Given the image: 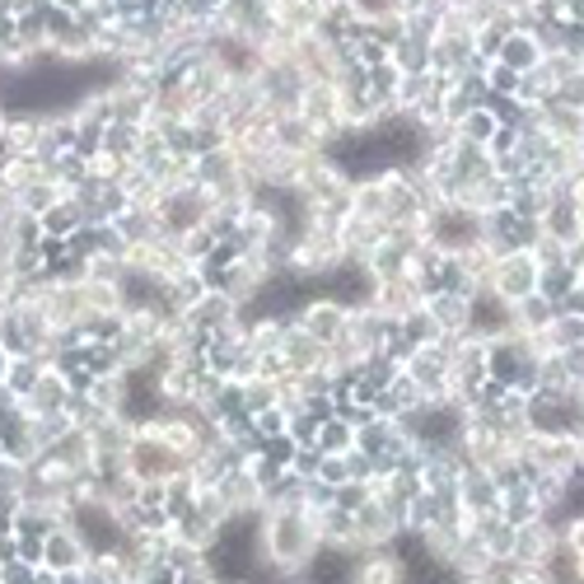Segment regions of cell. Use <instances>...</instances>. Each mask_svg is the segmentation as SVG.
Returning a JSON list of instances; mask_svg holds the SVG:
<instances>
[{"label": "cell", "instance_id": "cb8c5ba5", "mask_svg": "<svg viewBox=\"0 0 584 584\" xmlns=\"http://www.w3.org/2000/svg\"><path fill=\"white\" fill-rule=\"evenodd\" d=\"M486 85H492V94H519V71L500 66V61H486Z\"/></svg>", "mask_w": 584, "mask_h": 584}, {"label": "cell", "instance_id": "30bf717a", "mask_svg": "<svg viewBox=\"0 0 584 584\" xmlns=\"http://www.w3.org/2000/svg\"><path fill=\"white\" fill-rule=\"evenodd\" d=\"M108 225L117 229V239L126 244V248H136V244H150V239H160V215L154 211H146V207H136V201H126V207L108 220Z\"/></svg>", "mask_w": 584, "mask_h": 584}, {"label": "cell", "instance_id": "4fadbf2b", "mask_svg": "<svg viewBox=\"0 0 584 584\" xmlns=\"http://www.w3.org/2000/svg\"><path fill=\"white\" fill-rule=\"evenodd\" d=\"M496 61H500V66H510V71L524 75L529 66H538V61H543V47H538V38H533V34H524V28H514V34H505Z\"/></svg>", "mask_w": 584, "mask_h": 584}, {"label": "cell", "instance_id": "ba28073f", "mask_svg": "<svg viewBox=\"0 0 584 584\" xmlns=\"http://www.w3.org/2000/svg\"><path fill=\"white\" fill-rule=\"evenodd\" d=\"M239 305H234V299L225 295V290H207V295H201V299H192V305H187L183 309V323H192L197 327V333H215V327H225V323H234V319H239Z\"/></svg>", "mask_w": 584, "mask_h": 584}, {"label": "cell", "instance_id": "603a6c76", "mask_svg": "<svg viewBox=\"0 0 584 584\" xmlns=\"http://www.w3.org/2000/svg\"><path fill=\"white\" fill-rule=\"evenodd\" d=\"M42 580V566H34V561H5L0 566V584H38Z\"/></svg>", "mask_w": 584, "mask_h": 584}, {"label": "cell", "instance_id": "ffe728a7", "mask_svg": "<svg viewBox=\"0 0 584 584\" xmlns=\"http://www.w3.org/2000/svg\"><path fill=\"white\" fill-rule=\"evenodd\" d=\"M453 126H459V140H472V146H492V136L500 132V122H496L492 108H472V113L459 117Z\"/></svg>", "mask_w": 584, "mask_h": 584}, {"label": "cell", "instance_id": "7c38bea8", "mask_svg": "<svg viewBox=\"0 0 584 584\" xmlns=\"http://www.w3.org/2000/svg\"><path fill=\"white\" fill-rule=\"evenodd\" d=\"M543 132L551 140H584V108H571V103H561V99H551L543 103Z\"/></svg>", "mask_w": 584, "mask_h": 584}, {"label": "cell", "instance_id": "2e32d148", "mask_svg": "<svg viewBox=\"0 0 584 584\" xmlns=\"http://www.w3.org/2000/svg\"><path fill=\"white\" fill-rule=\"evenodd\" d=\"M557 75L547 71V61H538V66H529L524 75H519V94L514 99H524V103H551L557 99Z\"/></svg>", "mask_w": 584, "mask_h": 584}, {"label": "cell", "instance_id": "8fae6325", "mask_svg": "<svg viewBox=\"0 0 584 584\" xmlns=\"http://www.w3.org/2000/svg\"><path fill=\"white\" fill-rule=\"evenodd\" d=\"M99 150L113 154V160H122V164H140V154H146V126H136V122H108Z\"/></svg>", "mask_w": 584, "mask_h": 584}, {"label": "cell", "instance_id": "5bb4252c", "mask_svg": "<svg viewBox=\"0 0 584 584\" xmlns=\"http://www.w3.org/2000/svg\"><path fill=\"white\" fill-rule=\"evenodd\" d=\"M388 61L398 66L402 75H412V71H431V38H421V34H402L398 42L388 47Z\"/></svg>", "mask_w": 584, "mask_h": 584}, {"label": "cell", "instance_id": "484cf974", "mask_svg": "<svg viewBox=\"0 0 584 584\" xmlns=\"http://www.w3.org/2000/svg\"><path fill=\"white\" fill-rule=\"evenodd\" d=\"M47 5H52L57 14H80L85 5H94V0H47Z\"/></svg>", "mask_w": 584, "mask_h": 584}, {"label": "cell", "instance_id": "d4e9b609", "mask_svg": "<svg viewBox=\"0 0 584 584\" xmlns=\"http://www.w3.org/2000/svg\"><path fill=\"white\" fill-rule=\"evenodd\" d=\"M374 492H370V482H341L337 486V505L341 510H360V505H365Z\"/></svg>", "mask_w": 584, "mask_h": 584}, {"label": "cell", "instance_id": "44dd1931", "mask_svg": "<svg viewBox=\"0 0 584 584\" xmlns=\"http://www.w3.org/2000/svg\"><path fill=\"white\" fill-rule=\"evenodd\" d=\"M398 327H402V337L407 341H412V346H435L439 337H445V333H439V323L431 319V309H412V313H407V319H398Z\"/></svg>", "mask_w": 584, "mask_h": 584}, {"label": "cell", "instance_id": "ac0fdd59", "mask_svg": "<svg viewBox=\"0 0 584 584\" xmlns=\"http://www.w3.org/2000/svg\"><path fill=\"white\" fill-rule=\"evenodd\" d=\"M24 492H28V463H20V459H0V510H14V505L24 500Z\"/></svg>", "mask_w": 584, "mask_h": 584}, {"label": "cell", "instance_id": "7402d4cb", "mask_svg": "<svg viewBox=\"0 0 584 584\" xmlns=\"http://www.w3.org/2000/svg\"><path fill=\"white\" fill-rule=\"evenodd\" d=\"M38 360L34 356H10V370H5V388L14 393V398H24L28 388H34V378H38Z\"/></svg>", "mask_w": 584, "mask_h": 584}, {"label": "cell", "instance_id": "83f0119b", "mask_svg": "<svg viewBox=\"0 0 584 584\" xmlns=\"http://www.w3.org/2000/svg\"><path fill=\"white\" fill-rule=\"evenodd\" d=\"M5 370H10V351L0 346V384H5Z\"/></svg>", "mask_w": 584, "mask_h": 584}, {"label": "cell", "instance_id": "52a82bcc", "mask_svg": "<svg viewBox=\"0 0 584 584\" xmlns=\"http://www.w3.org/2000/svg\"><path fill=\"white\" fill-rule=\"evenodd\" d=\"M71 393H75V388H71L66 370H61V365H47V370H38L34 388L24 393V402H28V412H34V417H47V412H66Z\"/></svg>", "mask_w": 584, "mask_h": 584}, {"label": "cell", "instance_id": "8992f818", "mask_svg": "<svg viewBox=\"0 0 584 584\" xmlns=\"http://www.w3.org/2000/svg\"><path fill=\"white\" fill-rule=\"evenodd\" d=\"M402 374L412 378L425 398H445L449 393V356L439 351V341L435 346H417V351L402 360Z\"/></svg>", "mask_w": 584, "mask_h": 584}, {"label": "cell", "instance_id": "e0dca14e", "mask_svg": "<svg viewBox=\"0 0 584 584\" xmlns=\"http://www.w3.org/2000/svg\"><path fill=\"white\" fill-rule=\"evenodd\" d=\"M313 449H319V453H346V449H356V425L333 412V417L319 425V435H313Z\"/></svg>", "mask_w": 584, "mask_h": 584}, {"label": "cell", "instance_id": "9c48e42d", "mask_svg": "<svg viewBox=\"0 0 584 584\" xmlns=\"http://www.w3.org/2000/svg\"><path fill=\"white\" fill-rule=\"evenodd\" d=\"M425 309L439 323V333H468L472 327V295L459 290H431L425 295Z\"/></svg>", "mask_w": 584, "mask_h": 584}, {"label": "cell", "instance_id": "3957f363", "mask_svg": "<svg viewBox=\"0 0 584 584\" xmlns=\"http://www.w3.org/2000/svg\"><path fill=\"white\" fill-rule=\"evenodd\" d=\"M346 313H351V305L346 299H337L333 290H323V295H309L305 305H295L290 309V319L299 333H309L313 341H337L341 337V327H346Z\"/></svg>", "mask_w": 584, "mask_h": 584}, {"label": "cell", "instance_id": "9a60e30c", "mask_svg": "<svg viewBox=\"0 0 584 584\" xmlns=\"http://www.w3.org/2000/svg\"><path fill=\"white\" fill-rule=\"evenodd\" d=\"M38 220H42V239H47V244H66L71 234L80 229V211L71 207V197H61L57 207H52V211H42Z\"/></svg>", "mask_w": 584, "mask_h": 584}, {"label": "cell", "instance_id": "7a4b0ae2", "mask_svg": "<svg viewBox=\"0 0 584 584\" xmlns=\"http://www.w3.org/2000/svg\"><path fill=\"white\" fill-rule=\"evenodd\" d=\"M486 290H492L500 305H514V299H524L538 290V262H533L529 248H514V252H500L492 276H486Z\"/></svg>", "mask_w": 584, "mask_h": 584}, {"label": "cell", "instance_id": "4316f807", "mask_svg": "<svg viewBox=\"0 0 584 584\" xmlns=\"http://www.w3.org/2000/svg\"><path fill=\"white\" fill-rule=\"evenodd\" d=\"M561 14H566V24H584V0H566Z\"/></svg>", "mask_w": 584, "mask_h": 584}, {"label": "cell", "instance_id": "6da1fadb", "mask_svg": "<svg viewBox=\"0 0 584 584\" xmlns=\"http://www.w3.org/2000/svg\"><path fill=\"white\" fill-rule=\"evenodd\" d=\"M126 472H132L136 482H169L187 472V459L173 445H164L160 435H140L132 439V449H126Z\"/></svg>", "mask_w": 584, "mask_h": 584}, {"label": "cell", "instance_id": "277c9868", "mask_svg": "<svg viewBox=\"0 0 584 584\" xmlns=\"http://www.w3.org/2000/svg\"><path fill=\"white\" fill-rule=\"evenodd\" d=\"M486 66L477 57V34H435L431 38V71L439 80H459V75Z\"/></svg>", "mask_w": 584, "mask_h": 584}, {"label": "cell", "instance_id": "d6986e66", "mask_svg": "<svg viewBox=\"0 0 584 584\" xmlns=\"http://www.w3.org/2000/svg\"><path fill=\"white\" fill-rule=\"evenodd\" d=\"M543 337L551 351H571V346L584 341V313H557V319L543 327Z\"/></svg>", "mask_w": 584, "mask_h": 584}, {"label": "cell", "instance_id": "f1b7e54d", "mask_svg": "<svg viewBox=\"0 0 584 584\" xmlns=\"http://www.w3.org/2000/svg\"><path fill=\"white\" fill-rule=\"evenodd\" d=\"M266 5H276V0H266Z\"/></svg>", "mask_w": 584, "mask_h": 584}, {"label": "cell", "instance_id": "5b68a950", "mask_svg": "<svg viewBox=\"0 0 584 584\" xmlns=\"http://www.w3.org/2000/svg\"><path fill=\"white\" fill-rule=\"evenodd\" d=\"M94 557V547L85 543V533L75 529V519H66V524H57L52 533L42 538V566L52 575H66V571H80V566Z\"/></svg>", "mask_w": 584, "mask_h": 584}]
</instances>
